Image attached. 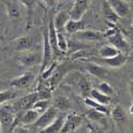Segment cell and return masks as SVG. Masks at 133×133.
<instances>
[{
	"instance_id": "obj_1",
	"label": "cell",
	"mask_w": 133,
	"mask_h": 133,
	"mask_svg": "<svg viewBox=\"0 0 133 133\" xmlns=\"http://www.w3.org/2000/svg\"><path fill=\"white\" fill-rule=\"evenodd\" d=\"M58 115H59V110L57 108H54L53 105H50L46 111H44L43 113L39 114V116L34 123L30 125L31 126L30 131L41 132L44 128H46L48 125H50Z\"/></svg>"
},
{
	"instance_id": "obj_2",
	"label": "cell",
	"mask_w": 133,
	"mask_h": 133,
	"mask_svg": "<svg viewBox=\"0 0 133 133\" xmlns=\"http://www.w3.org/2000/svg\"><path fill=\"white\" fill-rule=\"evenodd\" d=\"M66 77L70 78V84H72L84 98L90 95V92L92 90L91 82L88 81V79L84 75L80 72H71L70 70L66 75Z\"/></svg>"
},
{
	"instance_id": "obj_3",
	"label": "cell",
	"mask_w": 133,
	"mask_h": 133,
	"mask_svg": "<svg viewBox=\"0 0 133 133\" xmlns=\"http://www.w3.org/2000/svg\"><path fill=\"white\" fill-rule=\"evenodd\" d=\"M104 38L108 39L110 45H112L116 49H118L121 52H127L130 49L129 43L126 41L124 37L123 33H121L118 29H112L110 30L108 33H104Z\"/></svg>"
},
{
	"instance_id": "obj_4",
	"label": "cell",
	"mask_w": 133,
	"mask_h": 133,
	"mask_svg": "<svg viewBox=\"0 0 133 133\" xmlns=\"http://www.w3.org/2000/svg\"><path fill=\"white\" fill-rule=\"evenodd\" d=\"M15 124V112L12 105L0 107V125L2 132H12Z\"/></svg>"
},
{
	"instance_id": "obj_5",
	"label": "cell",
	"mask_w": 133,
	"mask_h": 133,
	"mask_svg": "<svg viewBox=\"0 0 133 133\" xmlns=\"http://www.w3.org/2000/svg\"><path fill=\"white\" fill-rule=\"evenodd\" d=\"M71 70V63L66 62L62 63L60 65H55L54 69L52 70L51 75L49 76V83H50V88H54L58 86L65 78V76L67 75Z\"/></svg>"
},
{
	"instance_id": "obj_6",
	"label": "cell",
	"mask_w": 133,
	"mask_h": 133,
	"mask_svg": "<svg viewBox=\"0 0 133 133\" xmlns=\"http://www.w3.org/2000/svg\"><path fill=\"white\" fill-rule=\"evenodd\" d=\"M37 99H38L37 92H33L29 95H26L24 97H21L20 99H18L14 104H12V108L15 113L24 112V111H26L28 109H31Z\"/></svg>"
},
{
	"instance_id": "obj_7",
	"label": "cell",
	"mask_w": 133,
	"mask_h": 133,
	"mask_svg": "<svg viewBox=\"0 0 133 133\" xmlns=\"http://www.w3.org/2000/svg\"><path fill=\"white\" fill-rule=\"evenodd\" d=\"M75 37L85 43H98L104 39V33L100 31H94V30H81L79 32L75 33Z\"/></svg>"
},
{
	"instance_id": "obj_8",
	"label": "cell",
	"mask_w": 133,
	"mask_h": 133,
	"mask_svg": "<svg viewBox=\"0 0 133 133\" xmlns=\"http://www.w3.org/2000/svg\"><path fill=\"white\" fill-rule=\"evenodd\" d=\"M53 59V51L50 46V43L48 39V32L44 33V43H43V54H42V67L41 72H43L45 69H47Z\"/></svg>"
},
{
	"instance_id": "obj_9",
	"label": "cell",
	"mask_w": 133,
	"mask_h": 133,
	"mask_svg": "<svg viewBox=\"0 0 133 133\" xmlns=\"http://www.w3.org/2000/svg\"><path fill=\"white\" fill-rule=\"evenodd\" d=\"M34 80H35V74L29 71L13 79L12 82H11V86L17 88V90H27L34 82Z\"/></svg>"
},
{
	"instance_id": "obj_10",
	"label": "cell",
	"mask_w": 133,
	"mask_h": 133,
	"mask_svg": "<svg viewBox=\"0 0 133 133\" xmlns=\"http://www.w3.org/2000/svg\"><path fill=\"white\" fill-rule=\"evenodd\" d=\"M82 123V116L77 114H68L64 118V124L61 129L62 133H71L75 132L80 127Z\"/></svg>"
},
{
	"instance_id": "obj_11",
	"label": "cell",
	"mask_w": 133,
	"mask_h": 133,
	"mask_svg": "<svg viewBox=\"0 0 133 133\" xmlns=\"http://www.w3.org/2000/svg\"><path fill=\"white\" fill-rule=\"evenodd\" d=\"M107 2L119 18H125L129 16L131 11L129 2L125 0H107Z\"/></svg>"
},
{
	"instance_id": "obj_12",
	"label": "cell",
	"mask_w": 133,
	"mask_h": 133,
	"mask_svg": "<svg viewBox=\"0 0 133 133\" xmlns=\"http://www.w3.org/2000/svg\"><path fill=\"white\" fill-rule=\"evenodd\" d=\"M42 63V54L32 51H24L19 57V64L25 67H32L36 64Z\"/></svg>"
},
{
	"instance_id": "obj_13",
	"label": "cell",
	"mask_w": 133,
	"mask_h": 133,
	"mask_svg": "<svg viewBox=\"0 0 133 133\" xmlns=\"http://www.w3.org/2000/svg\"><path fill=\"white\" fill-rule=\"evenodd\" d=\"M88 9V0H74V5L69 12L71 19H82Z\"/></svg>"
},
{
	"instance_id": "obj_14",
	"label": "cell",
	"mask_w": 133,
	"mask_h": 133,
	"mask_svg": "<svg viewBox=\"0 0 133 133\" xmlns=\"http://www.w3.org/2000/svg\"><path fill=\"white\" fill-rule=\"evenodd\" d=\"M128 60V57L123 53V52H118L116 55H114V57L112 58H105V59H98L96 60L97 63H103L104 65L107 66H110V67H113V68H118L120 67V66H123Z\"/></svg>"
},
{
	"instance_id": "obj_15",
	"label": "cell",
	"mask_w": 133,
	"mask_h": 133,
	"mask_svg": "<svg viewBox=\"0 0 133 133\" xmlns=\"http://www.w3.org/2000/svg\"><path fill=\"white\" fill-rule=\"evenodd\" d=\"M70 18L69 16V12L66 10H62L60 12H58V14L54 16V18H52L53 21V26L57 30V32H62V29H64L66 23L68 21V19Z\"/></svg>"
},
{
	"instance_id": "obj_16",
	"label": "cell",
	"mask_w": 133,
	"mask_h": 133,
	"mask_svg": "<svg viewBox=\"0 0 133 133\" xmlns=\"http://www.w3.org/2000/svg\"><path fill=\"white\" fill-rule=\"evenodd\" d=\"M33 43H34L33 37H31V36H21V37H18L14 41V48L18 52L28 51L32 48Z\"/></svg>"
},
{
	"instance_id": "obj_17",
	"label": "cell",
	"mask_w": 133,
	"mask_h": 133,
	"mask_svg": "<svg viewBox=\"0 0 133 133\" xmlns=\"http://www.w3.org/2000/svg\"><path fill=\"white\" fill-rule=\"evenodd\" d=\"M85 69L91 74L92 76L96 77L98 79H104L108 76V70L103 67V66L99 64H94V63H87L85 65Z\"/></svg>"
},
{
	"instance_id": "obj_18",
	"label": "cell",
	"mask_w": 133,
	"mask_h": 133,
	"mask_svg": "<svg viewBox=\"0 0 133 133\" xmlns=\"http://www.w3.org/2000/svg\"><path fill=\"white\" fill-rule=\"evenodd\" d=\"M38 116H39V113H37L34 109L31 108V109H28V110L24 111L17 121H19L21 125H29L30 126L37 119Z\"/></svg>"
},
{
	"instance_id": "obj_19",
	"label": "cell",
	"mask_w": 133,
	"mask_h": 133,
	"mask_svg": "<svg viewBox=\"0 0 133 133\" xmlns=\"http://www.w3.org/2000/svg\"><path fill=\"white\" fill-rule=\"evenodd\" d=\"M64 29L66 30V32H67V33H69V34H75V33L85 29V23L82 19L76 20V19L69 18L68 21L66 23Z\"/></svg>"
},
{
	"instance_id": "obj_20",
	"label": "cell",
	"mask_w": 133,
	"mask_h": 133,
	"mask_svg": "<svg viewBox=\"0 0 133 133\" xmlns=\"http://www.w3.org/2000/svg\"><path fill=\"white\" fill-rule=\"evenodd\" d=\"M64 118H65V116L58 115L53 119V121L50 125H48L46 128H44L41 132H45V133H59V132H61V129H62L63 124H64Z\"/></svg>"
},
{
	"instance_id": "obj_21",
	"label": "cell",
	"mask_w": 133,
	"mask_h": 133,
	"mask_svg": "<svg viewBox=\"0 0 133 133\" xmlns=\"http://www.w3.org/2000/svg\"><path fill=\"white\" fill-rule=\"evenodd\" d=\"M90 97L93 98L94 100H96L97 102L108 105L111 102V96H108L103 93H101L99 90H96V88H92L90 92Z\"/></svg>"
},
{
	"instance_id": "obj_22",
	"label": "cell",
	"mask_w": 133,
	"mask_h": 133,
	"mask_svg": "<svg viewBox=\"0 0 133 133\" xmlns=\"http://www.w3.org/2000/svg\"><path fill=\"white\" fill-rule=\"evenodd\" d=\"M102 14H103V17L108 21H110V23L116 24L117 21L119 20V17L115 14L114 11L111 9V6L109 5V3L107 2V0L102 3Z\"/></svg>"
},
{
	"instance_id": "obj_23",
	"label": "cell",
	"mask_w": 133,
	"mask_h": 133,
	"mask_svg": "<svg viewBox=\"0 0 133 133\" xmlns=\"http://www.w3.org/2000/svg\"><path fill=\"white\" fill-rule=\"evenodd\" d=\"M53 107L57 108L59 111H66L71 108V103L69 99L65 96H57L53 99Z\"/></svg>"
},
{
	"instance_id": "obj_24",
	"label": "cell",
	"mask_w": 133,
	"mask_h": 133,
	"mask_svg": "<svg viewBox=\"0 0 133 133\" xmlns=\"http://www.w3.org/2000/svg\"><path fill=\"white\" fill-rule=\"evenodd\" d=\"M119 52L118 49H116L115 47H113L112 45H104L102 47L99 48L98 50V55L102 59H105V58H112L114 55H116L117 53Z\"/></svg>"
},
{
	"instance_id": "obj_25",
	"label": "cell",
	"mask_w": 133,
	"mask_h": 133,
	"mask_svg": "<svg viewBox=\"0 0 133 133\" xmlns=\"http://www.w3.org/2000/svg\"><path fill=\"white\" fill-rule=\"evenodd\" d=\"M84 102H85L86 105L91 107L92 109H96V110L100 111V112H102V113H104V114H109V109H108L104 104H101V103L97 102L96 100H94V99L91 98V97H88V96L85 97V98H84Z\"/></svg>"
},
{
	"instance_id": "obj_26",
	"label": "cell",
	"mask_w": 133,
	"mask_h": 133,
	"mask_svg": "<svg viewBox=\"0 0 133 133\" xmlns=\"http://www.w3.org/2000/svg\"><path fill=\"white\" fill-rule=\"evenodd\" d=\"M50 99H46V98H39L34 102V104L32 105V109H34L37 113H43L44 111H46L49 107H50Z\"/></svg>"
},
{
	"instance_id": "obj_27",
	"label": "cell",
	"mask_w": 133,
	"mask_h": 133,
	"mask_svg": "<svg viewBox=\"0 0 133 133\" xmlns=\"http://www.w3.org/2000/svg\"><path fill=\"white\" fill-rule=\"evenodd\" d=\"M6 13L11 19H18L21 16L19 6L13 2H8L6 3Z\"/></svg>"
},
{
	"instance_id": "obj_28",
	"label": "cell",
	"mask_w": 133,
	"mask_h": 133,
	"mask_svg": "<svg viewBox=\"0 0 133 133\" xmlns=\"http://www.w3.org/2000/svg\"><path fill=\"white\" fill-rule=\"evenodd\" d=\"M111 114H112V118L116 121L117 124H123V123L126 121L127 115L125 113V111L118 105L113 109V111H112V113Z\"/></svg>"
},
{
	"instance_id": "obj_29",
	"label": "cell",
	"mask_w": 133,
	"mask_h": 133,
	"mask_svg": "<svg viewBox=\"0 0 133 133\" xmlns=\"http://www.w3.org/2000/svg\"><path fill=\"white\" fill-rule=\"evenodd\" d=\"M57 46L59 51L61 52H66L68 50V43L66 39L65 35L62 32H57Z\"/></svg>"
},
{
	"instance_id": "obj_30",
	"label": "cell",
	"mask_w": 133,
	"mask_h": 133,
	"mask_svg": "<svg viewBox=\"0 0 133 133\" xmlns=\"http://www.w3.org/2000/svg\"><path fill=\"white\" fill-rule=\"evenodd\" d=\"M105 115H107V114L100 112V111H98V110H96V109H92L90 112L87 113V118L91 119V120H93V121H98V120H101L102 118H104Z\"/></svg>"
},
{
	"instance_id": "obj_31",
	"label": "cell",
	"mask_w": 133,
	"mask_h": 133,
	"mask_svg": "<svg viewBox=\"0 0 133 133\" xmlns=\"http://www.w3.org/2000/svg\"><path fill=\"white\" fill-rule=\"evenodd\" d=\"M98 90L100 91L101 93L108 95V96H112L114 94V90H113V87L111 86L108 82H101L100 84L98 85Z\"/></svg>"
},
{
	"instance_id": "obj_32",
	"label": "cell",
	"mask_w": 133,
	"mask_h": 133,
	"mask_svg": "<svg viewBox=\"0 0 133 133\" xmlns=\"http://www.w3.org/2000/svg\"><path fill=\"white\" fill-rule=\"evenodd\" d=\"M14 96H15V93H14L12 90L1 91V92H0V104L9 101L10 99H12Z\"/></svg>"
},
{
	"instance_id": "obj_33",
	"label": "cell",
	"mask_w": 133,
	"mask_h": 133,
	"mask_svg": "<svg viewBox=\"0 0 133 133\" xmlns=\"http://www.w3.org/2000/svg\"><path fill=\"white\" fill-rule=\"evenodd\" d=\"M19 2L23 5H25L30 12H32L33 8H34L36 4V0H19Z\"/></svg>"
},
{
	"instance_id": "obj_34",
	"label": "cell",
	"mask_w": 133,
	"mask_h": 133,
	"mask_svg": "<svg viewBox=\"0 0 133 133\" xmlns=\"http://www.w3.org/2000/svg\"><path fill=\"white\" fill-rule=\"evenodd\" d=\"M41 1H43L44 3H45L47 6H49V8H54L55 5L58 4L59 0H41Z\"/></svg>"
},
{
	"instance_id": "obj_35",
	"label": "cell",
	"mask_w": 133,
	"mask_h": 133,
	"mask_svg": "<svg viewBox=\"0 0 133 133\" xmlns=\"http://www.w3.org/2000/svg\"><path fill=\"white\" fill-rule=\"evenodd\" d=\"M71 0H59V2L58 3H63V4H66V3H68L70 2Z\"/></svg>"
},
{
	"instance_id": "obj_36",
	"label": "cell",
	"mask_w": 133,
	"mask_h": 133,
	"mask_svg": "<svg viewBox=\"0 0 133 133\" xmlns=\"http://www.w3.org/2000/svg\"><path fill=\"white\" fill-rule=\"evenodd\" d=\"M125 1H127V2H130V1H132V0H125Z\"/></svg>"
},
{
	"instance_id": "obj_37",
	"label": "cell",
	"mask_w": 133,
	"mask_h": 133,
	"mask_svg": "<svg viewBox=\"0 0 133 133\" xmlns=\"http://www.w3.org/2000/svg\"><path fill=\"white\" fill-rule=\"evenodd\" d=\"M0 132H2V129H1V125H0Z\"/></svg>"
}]
</instances>
